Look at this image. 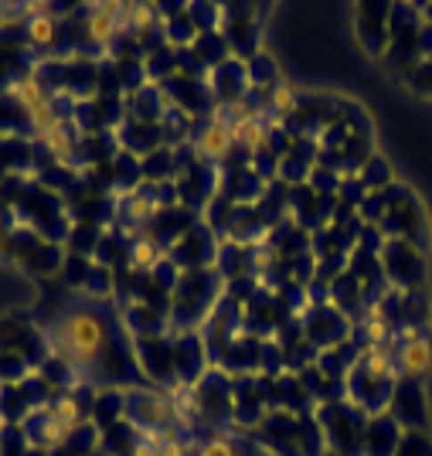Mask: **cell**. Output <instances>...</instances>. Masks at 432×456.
Listing matches in <instances>:
<instances>
[{
	"mask_svg": "<svg viewBox=\"0 0 432 456\" xmlns=\"http://www.w3.org/2000/svg\"><path fill=\"white\" fill-rule=\"evenodd\" d=\"M364 364H368V375H371V379L388 375V371H392V364H395L388 344H381V347H368V358H364Z\"/></svg>",
	"mask_w": 432,
	"mask_h": 456,
	"instance_id": "11",
	"label": "cell"
},
{
	"mask_svg": "<svg viewBox=\"0 0 432 456\" xmlns=\"http://www.w3.org/2000/svg\"><path fill=\"white\" fill-rule=\"evenodd\" d=\"M232 136H235L239 147L259 153L269 143V126L259 116H239V119H232Z\"/></svg>",
	"mask_w": 432,
	"mask_h": 456,
	"instance_id": "6",
	"label": "cell"
},
{
	"mask_svg": "<svg viewBox=\"0 0 432 456\" xmlns=\"http://www.w3.org/2000/svg\"><path fill=\"white\" fill-rule=\"evenodd\" d=\"M133 456H160V450H153L147 443H140V446H133Z\"/></svg>",
	"mask_w": 432,
	"mask_h": 456,
	"instance_id": "15",
	"label": "cell"
},
{
	"mask_svg": "<svg viewBox=\"0 0 432 456\" xmlns=\"http://www.w3.org/2000/svg\"><path fill=\"white\" fill-rule=\"evenodd\" d=\"M395 362L409 379H426L432 371V338L422 334V330L405 334V341L398 344V351H395Z\"/></svg>",
	"mask_w": 432,
	"mask_h": 456,
	"instance_id": "3",
	"label": "cell"
},
{
	"mask_svg": "<svg viewBox=\"0 0 432 456\" xmlns=\"http://www.w3.org/2000/svg\"><path fill=\"white\" fill-rule=\"evenodd\" d=\"M41 143H45V151L52 153V157H69V153L76 151V136L69 134V126H65V123H58L55 130L41 134Z\"/></svg>",
	"mask_w": 432,
	"mask_h": 456,
	"instance_id": "8",
	"label": "cell"
},
{
	"mask_svg": "<svg viewBox=\"0 0 432 456\" xmlns=\"http://www.w3.org/2000/svg\"><path fill=\"white\" fill-rule=\"evenodd\" d=\"M194 147H198V153H201V157H208V160H222V157H228V153H232V147H235V136H232V119H211L205 130L198 134Z\"/></svg>",
	"mask_w": 432,
	"mask_h": 456,
	"instance_id": "5",
	"label": "cell"
},
{
	"mask_svg": "<svg viewBox=\"0 0 432 456\" xmlns=\"http://www.w3.org/2000/svg\"><path fill=\"white\" fill-rule=\"evenodd\" d=\"M123 14H126V4H95L86 18V35L93 45H110L123 28Z\"/></svg>",
	"mask_w": 432,
	"mask_h": 456,
	"instance_id": "4",
	"label": "cell"
},
{
	"mask_svg": "<svg viewBox=\"0 0 432 456\" xmlns=\"http://www.w3.org/2000/svg\"><path fill=\"white\" fill-rule=\"evenodd\" d=\"M198 456H242V450L232 439H211L198 450Z\"/></svg>",
	"mask_w": 432,
	"mask_h": 456,
	"instance_id": "14",
	"label": "cell"
},
{
	"mask_svg": "<svg viewBox=\"0 0 432 456\" xmlns=\"http://www.w3.org/2000/svg\"><path fill=\"white\" fill-rule=\"evenodd\" d=\"M48 347L65 368L95 371L110 358L113 330L95 306H69L48 330Z\"/></svg>",
	"mask_w": 432,
	"mask_h": 456,
	"instance_id": "1",
	"label": "cell"
},
{
	"mask_svg": "<svg viewBox=\"0 0 432 456\" xmlns=\"http://www.w3.org/2000/svg\"><path fill=\"white\" fill-rule=\"evenodd\" d=\"M157 259H160V248H157V242H153V239H136V242H133L130 263L136 269H151Z\"/></svg>",
	"mask_w": 432,
	"mask_h": 456,
	"instance_id": "10",
	"label": "cell"
},
{
	"mask_svg": "<svg viewBox=\"0 0 432 456\" xmlns=\"http://www.w3.org/2000/svg\"><path fill=\"white\" fill-rule=\"evenodd\" d=\"M123 20L130 24L133 31H147V28H153L157 14H153L151 4H126V14H123Z\"/></svg>",
	"mask_w": 432,
	"mask_h": 456,
	"instance_id": "12",
	"label": "cell"
},
{
	"mask_svg": "<svg viewBox=\"0 0 432 456\" xmlns=\"http://www.w3.org/2000/svg\"><path fill=\"white\" fill-rule=\"evenodd\" d=\"M24 35H28V41H31V45H38V48L55 45V38H58L55 14H38V18H28V20H24Z\"/></svg>",
	"mask_w": 432,
	"mask_h": 456,
	"instance_id": "7",
	"label": "cell"
},
{
	"mask_svg": "<svg viewBox=\"0 0 432 456\" xmlns=\"http://www.w3.org/2000/svg\"><path fill=\"white\" fill-rule=\"evenodd\" d=\"M269 106H273V113L289 116L297 110V93H293L289 86H276V89L269 93Z\"/></svg>",
	"mask_w": 432,
	"mask_h": 456,
	"instance_id": "13",
	"label": "cell"
},
{
	"mask_svg": "<svg viewBox=\"0 0 432 456\" xmlns=\"http://www.w3.org/2000/svg\"><path fill=\"white\" fill-rule=\"evenodd\" d=\"M48 416L55 419V422H61L65 429H76L82 412H78V402L72 399V395H58V399H52V405H48Z\"/></svg>",
	"mask_w": 432,
	"mask_h": 456,
	"instance_id": "9",
	"label": "cell"
},
{
	"mask_svg": "<svg viewBox=\"0 0 432 456\" xmlns=\"http://www.w3.org/2000/svg\"><path fill=\"white\" fill-rule=\"evenodd\" d=\"M11 95L20 102V110H24V116L31 119V126L38 130V134H48V130H55L58 119L55 116V106H52V95H48V89L41 86V78L35 76V72H28V76H20L14 86H11Z\"/></svg>",
	"mask_w": 432,
	"mask_h": 456,
	"instance_id": "2",
	"label": "cell"
}]
</instances>
